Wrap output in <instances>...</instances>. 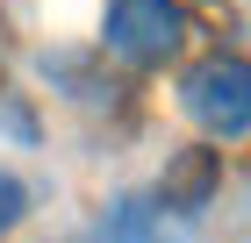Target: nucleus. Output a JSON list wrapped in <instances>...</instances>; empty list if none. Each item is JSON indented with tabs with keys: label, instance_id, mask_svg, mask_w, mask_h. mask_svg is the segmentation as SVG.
<instances>
[{
	"label": "nucleus",
	"instance_id": "nucleus-2",
	"mask_svg": "<svg viewBox=\"0 0 251 243\" xmlns=\"http://www.w3.org/2000/svg\"><path fill=\"white\" fill-rule=\"evenodd\" d=\"M100 43H108V57H122L129 72H158V65H173L179 43H187V7H179V0H108Z\"/></svg>",
	"mask_w": 251,
	"mask_h": 243
},
{
	"label": "nucleus",
	"instance_id": "nucleus-5",
	"mask_svg": "<svg viewBox=\"0 0 251 243\" xmlns=\"http://www.w3.org/2000/svg\"><path fill=\"white\" fill-rule=\"evenodd\" d=\"M22 215H29V186H22L15 172L0 165V236H15V229H22Z\"/></svg>",
	"mask_w": 251,
	"mask_h": 243
},
{
	"label": "nucleus",
	"instance_id": "nucleus-1",
	"mask_svg": "<svg viewBox=\"0 0 251 243\" xmlns=\"http://www.w3.org/2000/svg\"><path fill=\"white\" fill-rule=\"evenodd\" d=\"M179 108L201 136L215 143H244L251 136V65L244 57H201L187 79H179Z\"/></svg>",
	"mask_w": 251,
	"mask_h": 243
},
{
	"label": "nucleus",
	"instance_id": "nucleus-3",
	"mask_svg": "<svg viewBox=\"0 0 251 243\" xmlns=\"http://www.w3.org/2000/svg\"><path fill=\"white\" fill-rule=\"evenodd\" d=\"M215 193H223V150H208V143H194V150H179L173 165L158 172V193L151 200L158 207H173V215H201V207H215Z\"/></svg>",
	"mask_w": 251,
	"mask_h": 243
},
{
	"label": "nucleus",
	"instance_id": "nucleus-4",
	"mask_svg": "<svg viewBox=\"0 0 251 243\" xmlns=\"http://www.w3.org/2000/svg\"><path fill=\"white\" fill-rule=\"evenodd\" d=\"M94 243H194V222L173 215V207H158V200H144V193H122L100 215Z\"/></svg>",
	"mask_w": 251,
	"mask_h": 243
}]
</instances>
